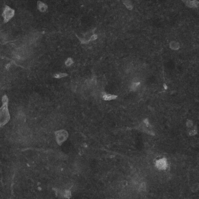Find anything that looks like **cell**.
Masks as SVG:
<instances>
[{"instance_id":"cell-1","label":"cell","mask_w":199,"mask_h":199,"mask_svg":"<svg viewBox=\"0 0 199 199\" xmlns=\"http://www.w3.org/2000/svg\"><path fill=\"white\" fill-rule=\"evenodd\" d=\"M14 14V11L9 6H6L4 11H3V15L4 18V21L5 22H7L13 17Z\"/></svg>"},{"instance_id":"cell-2","label":"cell","mask_w":199,"mask_h":199,"mask_svg":"<svg viewBox=\"0 0 199 199\" xmlns=\"http://www.w3.org/2000/svg\"><path fill=\"white\" fill-rule=\"evenodd\" d=\"M56 140L60 145L62 144L66 140L67 137V133L65 131H60L56 133Z\"/></svg>"},{"instance_id":"cell-3","label":"cell","mask_w":199,"mask_h":199,"mask_svg":"<svg viewBox=\"0 0 199 199\" xmlns=\"http://www.w3.org/2000/svg\"><path fill=\"white\" fill-rule=\"evenodd\" d=\"M155 165L159 170H165L167 167L166 159L165 158L157 160Z\"/></svg>"},{"instance_id":"cell-4","label":"cell","mask_w":199,"mask_h":199,"mask_svg":"<svg viewBox=\"0 0 199 199\" xmlns=\"http://www.w3.org/2000/svg\"><path fill=\"white\" fill-rule=\"evenodd\" d=\"M38 8L39 9L41 12H44L46 11L47 9V6L44 3L41 2H38Z\"/></svg>"},{"instance_id":"cell-5","label":"cell","mask_w":199,"mask_h":199,"mask_svg":"<svg viewBox=\"0 0 199 199\" xmlns=\"http://www.w3.org/2000/svg\"><path fill=\"white\" fill-rule=\"evenodd\" d=\"M117 96L114 95L105 94L103 96V98L105 100H111L115 99L117 98Z\"/></svg>"},{"instance_id":"cell-6","label":"cell","mask_w":199,"mask_h":199,"mask_svg":"<svg viewBox=\"0 0 199 199\" xmlns=\"http://www.w3.org/2000/svg\"><path fill=\"white\" fill-rule=\"evenodd\" d=\"M67 74H64V73H60V74H57L55 75V77L56 78H63V77H66L67 76Z\"/></svg>"},{"instance_id":"cell-7","label":"cell","mask_w":199,"mask_h":199,"mask_svg":"<svg viewBox=\"0 0 199 199\" xmlns=\"http://www.w3.org/2000/svg\"><path fill=\"white\" fill-rule=\"evenodd\" d=\"M73 63V61H72V59L70 58H68L66 61V65L67 66H71V65Z\"/></svg>"},{"instance_id":"cell-8","label":"cell","mask_w":199,"mask_h":199,"mask_svg":"<svg viewBox=\"0 0 199 199\" xmlns=\"http://www.w3.org/2000/svg\"><path fill=\"white\" fill-rule=\"evenodd\" d=\"M187 126L188 127H191L192 125V122L191 121H189L187 122Z\"/></svg>"},{"instance_id":"cell-9","label":"cell","mask_w":199,"mask_h":199,"mask_svg":"<svg viewBox=\"0 0 199 199\" xmlns=\"http://www.w3.org/2000/svg\"><path fill=\"white\" fill-rule=\"evenodd\" d=\"M196 133V131H193L192 132H191L190 133V135H195Z\"/></svg>"},{"instance_id":"cell-10","label":"cell","mask_w":199,"mask_h":199,"mask_svg":"<svg viewBox=\"0 0 199 199\" xmlns=\"http://www.w3.org/2000/svg\"><path fill=\"white\" fill-rule=\"evenodd\" d=\"M144 122H145V123H146V124L147 125H149V122H148L147 120H146Z\"/></svg>"}]
</instances>
